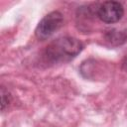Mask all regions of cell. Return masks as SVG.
Wrapping results in <instances>:
<instances>
[{"instance_id":"6","label":"cell","mask_w":127,"mask_h":127,"mask_svg":"<svg viewBox=\"0 0 127 127\" xmlns=\"http://www.w3.org/2000/svg\"><path fill=\"white\" fill-rule=\"evenodd\" d=\"M123 68H124V70L127 71V56L125 57V59L123 61Z\"/></svg>"},{"instance_id":"1","label":"cell","mask_w":127,"mask_h":127,"mask_svg":"<svg viewBox=\"0 0 127 127\" xmlns=\"http://www.w3.org/2000/svg\"><path fill=\"white\" fill-rule=\"evenodd\" d=\"M83 49L82 43L72 37H61L50 43L45 50V58L48 62L65 63L75 58Z\"/></svg>"},{"instance_id":"4","label":"cell","mask_w":127,"mask_h":127,"mask_svg":"<svg viewBox=\"0 0 127 127\" xmlns=\"http://www.w3.org/2000/svg\"><path fill=\"white\" fill-rule=\"evenodd\" d=\"M105 39L114 46L121 45L127 41V29H112L105 34Z\"/></svg>"},{"instance_id":"3","label":"cell","mask_w":127,"mask_h":127,"mask_svg":"<svg viewBox=\"0 0 127 127\" xmlns=\"http://www.w3.org/2000/svg\"><path fill=\"white\" fill-rule=\"evenodd\" d=\"M124 14V9L121 3L117 1H105L96 9L97 17L104 23L112 24L118 22Z\"/></svg>"},{"instance_id":"2","label":"cell","mask_w":127,"mask_h":127,"mask_svg":"<svg viewBox=\"0 0 127 127\" xmlns=\"http://www.w3.org/2000/svg\"><path fill=\"white\" fill-rule=\"evenodd\" d=\"M64 16L59 11H53L46 15L38 24L35 34L40 40H46L54 35L63 25Z\"/></svg>"},{"instance_id":"5","label":"cell","mask_w":127,"mask_h":127,"mask_svg":"<svg viewBox=\"0 0 127 127\" xmlns=\"http://www.w3.org/2000/svg\"><path fill=\"white\" fill-rule=\"evenodd\" d=\"M1 100H2L1 108H2V110H3V109L5 108V106L8 105V104L10 103V101H11V95H10V93H9L7 90H5L4 87L1 88Z\"/></svg>"}]
</instances>
